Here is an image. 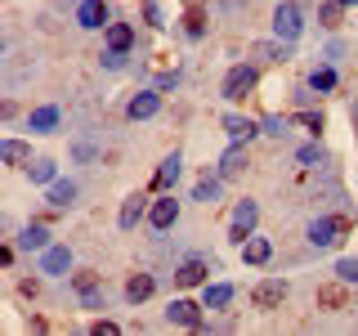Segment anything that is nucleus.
<instances>
[{
  "instance_id": "f257e3e1",
  "label": "nucleus",
  "mask_w": 358,
  "mask_h": 336,
  "mask_svg": "<svg viewBox=\"0 0 358 336\" xmlns=\"http://www.w3.org/2000/svg\"><path fill=\"white\" fill-rule=\"evenodd\" d=\"M273 31H278V41H291V45L300 41V31H305V14H300L296 0H282V5L273 9Z\"/></svg>"
},
{
  "instance_id": "f03ea898",
  "label": "nucleus",
  "mask_w": 358,
  "mask_h": 336,
  "mask_svg": "<svg viewBox=\"0 0 358 336\" xmlns=\"http://www.w3.org/2000/svg\"><path fill=\"white\" fill-rule=\"evenodd\" d=\"M255 81H260V72H255L251 63L229 67V76H224V99H229V104H238V99H246L255 90Z\"/></svg>"
},
{
  "instance_id": "7ed1b4c3",
  "label": "nucleus",
  "mask_w": 358,
  "mask_h": 336,
  "mask_svg": "<svg viewBox=\"0 0 358 336\" xmlns=\"http://www.w3.org/2000/svg\"><path fill=\"white\" fill-rule=\"evenodd\" d=\"M345 233H350V220H345V216H322V220L309 224V242L313 246H336Z\"/></svg>"
},
{
  "instance_id": "20e7f679",
  "label": "nucleus",
  "mask_w": 358,
  "mask_h": 336,
  "mask_svg": "<svg viewBox=\"0 0 358 336\" xmlns=\"http://www.w3.org/2000/svg\"><path fill=\"white\" fill-rule=\"evenodd\" d=\"M282 300H287V283H282V278H264V283L251 287V305L255 309H278Z\"/></svg>"
},
{
  "instance_id": "39448f33",
  "label": "nucleus",
  "mask_w": 358,
  "mask_h": 336,
  "mask_svg": "<svg viewBox=\"0 0 358 336\" xmlns=\"http://www.w3.org/2000/svg\"><path fill=\"white\" fill-rule=\"evenodd\" d=\"M255 220H260V206H255V202H238V211H233V229H229V238L242 246L246 238H251Z\"/></svg>"
},
{
  "instance_id": "423d86ee",
  "label": "nucleus",
  "mask_w": 358,
  "mask_h": 336,
  "mask_svg": "<svg viewBox=\"0 0 358 336\" xmlns=\"http://www.w3.org/2000/svg\"><path fill=\"white\" fill-rule=\"evenodd\" d=\"M166 323H179V328H201V305L197 300H171V309H166Z\"/></svg>"
},
{
  "instance_id": "0eeeda50",
  "label": "nucleus",
  "mask_w": 358,
  "mask_h": 336,
  "mask_svg": "<svg viewBox=\"0 0 358 336\" xmlns=\"http://www.w3.org/2000/svg\"><path fill=\"white\" fill-rule=\"evenodd\" d=\"M175 220H179V202H175L171 193H162V197L148 206V224H152V229H171Z\"/></svg>"
},
{
  "instance_id": "6e6552de",
  "label": "nucleus",
  "mask_w": 358,
  "mask_h": 336,
  "mask_svg": "<svg viewBox=\"0 0 358 336\" xmlns=\"http://www.w3.org/2000/svg\"><path fill=\"white\" fill-rule=\"evenodd\" d=\"M157 108H162V94H157V90H139V94L130 99L126 117L130 121H148V117H157Z\"/></svg>"
},
{
  "instance_id": "1a4fd4ad",
  "label": "nucleus",
  "mask_w": 358,
  "mask_h": 336,
  "mask_svg": "<svg viewBox=\"0 0 358 336\" xmlns=\"http://www.w3.org/2000/svg\"><path fill=\"white\" fill-rule=\"evenodd\" d=\"M246 166H251V157H246V144H238L233 139V148L220 157V179H238Z\"/></svg>"
},
{
  "instance_id": "9d476101",
  "label": "nucleus",
  "mask_w": 358,
  "mask_h": 336,
  "mask_svg": "<svg viewBox=\"0 0 358 336\" xmlns=\"http://www.w3.org/2000/svg\"><path fill=\"white\" fill-rule=\"evenodd\" d=\"M76 22L94 31V27H108V22H112V14H108V5H103V0H85V5L76 9Z\"/></svg>"
},
{
  "instance_id": "9b49d317",
  "label": "nucleus",
  "mask_w": 358,
  "mask_h": 336,
  "mask_svg": "<svg viewBox=\"0 0 358 336\" xmlns=\"http://www.w3.org/2000/svg\"><path fill=\"white\" fill-rule=\"evenodd\" d=\"M345 287H350L345 278L322 283V287H318V305H322V309H345V305H350V291H345Z\"/></svg>"
},
{
  "instance_id": "f8f14e48",
  "label": "nucleus",
  "mask_w": 358,
  "mask_h": 336,
  "mask_svg": "<svg viewBox=\"0 0 358 336\" xmlns=\"http://www.w3.org/2000/svg\"><path fill=\"white\" fill-rule=\"evenodd\" d=\"M179 171H184V157H179V153H171L162 166H157V175H152V188H157V193H166V188H171L175 179H179Z\"/></svg>"
},
{
  "instance_id": "ddd939ff",
  "label": "nucleus",
  "mask_w": 358,
  "mask_h": 336,
  "mask_svg": "<svg viewBox=\"0 0 358 336\" xmlns=\"http://www.w3.org/2000/svg\"><path fill=\"white\" fill-rule=\"evenodd\" d=\"M139 216H148V197H139V193H134V197L121 202V216H117V224H121V229H134V224H139Z\"/></svg>"
},
{
  "instance_id": "4468645a",
  "label": "nucleus",
  "mask_w": 358,
  "mask_h": 336,
  "mask_svg": "<svg viewBox=\"0 0 358 336\" xmlns=\"http://www.w3.org/2000/svg\"><path fill=\"white\" fill-rule=\"evenodd\" d=\"M224 130H229V139H238V144H246L251 134H260V126H255L251 117H238V112H229V117H224Z\"/></svg>"
},
{
  "instance_id": "2eb2a0df",
  "label": "nucleus",
  "mask_w": 358,
  "mask_h": 336,
  "mask_svg": "<svg viewBox=\"0 0 358 336\" xmlns=\"http://www.w3.org/2000/svg\"><path fill=\"white\" fill-rule=\"evenodd\" d=\"M67 265H72V251H67V246H45V255H41V274H63Z\"/></svg>"
},
{
  "instance_id": "dca6fc26",
  "label": "nucleus",
  "mask_w": 358,
  "mask_h": 336,
  "mask_svg": "<svg viewBox=\"0 0 358 336\" xmlns=\"http://www.w3.org/2000/svg\"><path fill=\"white\" fill-rule=\"evenodd\" d=\"M268 255H273V246H268V238H255V233H251V238L242 242V260H246V265H264Z\"/></svg>"
},
{
  "instance_id": "f3484780",
  "label": "nucleus",
  "mask_w": 358,
  "mask_h": 336,
  "mask_svg": "<svg viewBox=\"0 0 358 336\" xmlns=\"http://www.w3.org/2000/svg\"><path fill=\"white\" fill-rule=\"evenodd\" d=\"M152 291H157V283H152L148 274H134L130 283H126V300H130V305H143V300H148Z\"/></svg>"
},
{
  "instance_id": "a211bd4d",
  "label": "nucleus",
  "mask_w": 358,
  "mask_h": 336,
  "mask_svg": "<svg viewBox=\"0 0 358 336\" xmlns=\"http://www.w3.org/2000/svg\"><path fill=\"white\" fill-rule=\"evenodd\" d=\"M130 45H134V27H130V22H108V50L126 54Z\"/></svg>"
},
{
  "instance_id": "6ab92c4d",
  "label": "nucleus",
  "mask_w": 358,
  "mask_h": 336,
  "mask_svg": "<svg viewBox=\"0 0 358 336\" xmlns=\"http://www.w3.org/2000/svg\"><path fill=\"white\" fill-rule=\"evenodd\" d=\"M18 242H22V251H45V246H50V233H45V224H27Z\"/></svg>"
},
{
  "instance_id": "aec40b11",
  "label": "nucleus",
  "mask_w": 358,
  "mask_h": 336,
  "mask_svg": "<svg viewBox=\"0 0 358 336\" xmlns=\"http://www.w3.org/2000/svg\"><path fill=\"white\" fill-rule=\"evenodd\" d=\"M27 126L31 130H54V126H59V108H54V104H45V108H36V112H31V117H27Z\"/></svg>"
},
{
  "instance_id": "412c9836",
  "label": "nucleus",
  "mask_w": 358,
  "mask_h": 336,
  "mask_svg": "<svg viewBox=\"0 0 358 336\" xmlns=\"http://www.w3.org/2000/svg\"><path fill=\"white\" fill-rule=\"evenodd\" d=\"M0 157H5V166H22V162H31V148L18 139H5L0 144Z\"/></svg>"
},
{
  "instance_id": "4be33fe9",
  "label": "nucleus",
  "mask_w": 358,
  "mask_h": 336,
  "mask_svg": "<svg viewBox=\"0 0 358 336\" xmlns=\"http://www.w3.org/2000/svg\"><path fill=\"white\" fill-rule=\"evenodd\" d=\"M201 278H206V260H188V265L175 274V283H179V287H197Z\"/></svg>"
},
{
  "instance_id": "5701e85b",
  "label": "nucleus",
  "mask_w": 358,
  "mask_h": 336,
  "mask_svg": "<svg viewBox=\"0 0 358 336\" xmlns=\"http://www.w3.org/2000/svg\"><path fill=\"white\" fill-rule=\"evenodd\" d=\"M233 300V287L229 283H206V309H224Z\"/></svg>"
},
{
  "instance_id": "b1692460",
  "label": "nucleus",
  "mask_w": 358,
  "mask_h": 336,
  "mask_svg": "<svg viewBox=\"0 0 358 336\" xmlns=\"http://www.w3.org/2000/svg\"><path fill=\"white\" fill-rule=\"evenodd\" d=\"M255 54H260V59H268V63H282V59H291V41H268V45H255Z\"/></svg>"
},
{
  "instance_id": "393cba45",
  "label": "nucleus",
  "mask_w": 358,
  "mask_h": 336,
  "mask_svg": "<svg viewBox=\"0 0 358 336\" xmlns=\"http://www.w3.org/2000/svg\"><path fill=\"white\" fill-rule=\"evenodd\" d=\"M72 197H76V184H72V179H54V184H50V206H67Z\"/></svg>"
},
{
  "instance_id": "a878e982",
  "label": "nucleus",
  "mask_w": 358,
  "mask_h": 336,
  "mask_svg": "<svg viewBox=\"0 0 358 336\" xmlns=\"http://www.w3.org/2000/svg\"><path fill=\"white\" fill-rule=\"evenodd\" d=\"M309 90H318V94H331V90H336V72H331V67H313Z\"/></svg>"
},
{
  "instance_id": "bb28decb",
  "label": "nucleus",
  "mask_w": 358,
  "mask_h": 336,
  "mask_svg": "<svg viewBox=\"0 0 358 336\" xmlns=\"http://www.w3.org/2000/svg\"><path fill=\"white\" fill-rule=\"evenodd\" d=\"M341 14H345L341 0H327V5L318 9V22H322V27H341Z\"/></svg>"
},
{
  "instance_id": "cd10ccee",
  "label": "nucleus",
  "mask_w": 358,
  "mask_h": 336,
  "mask_svg": "<svg viewBox=\"0 0 358 336\" xmlns=\"http://www.w3.org/2000/svg\"><path fill=\"white\" fill-rule=\"evenodd\" d=\"M336 278H345V283H358V255H345V260H336Z\"/></svg>"
},
{
  "instance_id": "c85d7f7f",
  "label": "nucleus",
  "mask_w": 358,
  "mask_h": 336,
  "mask_svg": "<svg viewBox=\"0 0 358 336\" xmlns=\"http://www.w3.org/2000/svg\"><path fill=\"white\" fill-rule=\"evenodd\" d=\"M184 31H188V36H201V31H206V18H201V9H188V14H184Z\"/></svg>"
},
{
  "instance_id": "c756f323",
  "label": "nucleus",
  "mask_w": 358,
  "mask_h": 336,
  "mask_svg": "<svg viewBox=\"0 0 358 336\" xmlns=\"http://www.w3.org/2000/svg\"><path fill=\"white\" fill-rule=\"evenodd\" d=\"M322 157H327V153H322V144H305V148L296 153V162H300V166H318Z\"/></svg>"
},
{
  "instance_id": "7c9ffc66",
  "label": "nucleus",
  "mask_w": 358,
  "mask_h": 336,
  "mask_svg": "<svg viewBox=\"0 0 358 336\" xmlns=\"http://www.w3.org/2000/svg\"><path fill=\"white\" fill-rule=\"evenodd\" d=\"M291 121H296V126H305L309 134H318V130H322V112H296Z\"/></svg>"
},
{
  "instance_id": "2f4dec72",
  "label": "nucleus",
  "mask_w": 358,
  "mask_h": 336,
  "mask_svg": "<svg viewBox=\"0 0 358 336\" xmlns=\"http://www.w3.org/2000/svg\"><path fill=\"white\" fill-rule=\"evenodd\" d=\"M27 175L36 179V184H54V162H36V166H27Z\"/></svg>"
},
{
  "instance_id": "473e14b6",
  "label": "nucleus",
  "mask_w": 358,
  "mask_h": 336,
  "mask_svg": "<svg viewBox=\"0 0 358 336\" xmlns=\"http://www.w3.org/2000/svg\"><path fill=\"white\" fill-rule=\"evenodd\" d=\"M215 193H220V179H201L197 193H193V202H215Z\"/></svg>"
},
{
  "instance_id": "72a5a7b5",
  "label": "nucleus",
  "mask_w": 358,
  "mask_h": 336,
  "mask_svg": "<svg viewBox=\"0 0 358 336\" xmlns=\"http://www.w3.org/2000/svg\"><path fill=\"white\" fill-rule=\"evenodd\" d=\"M72 283H76V291H94V287H99V274H90V269H81V274H76Z\"/></svg>"
},
{
  "instance_id": "f704fd0d",
  "label": "nucleus",
  "mask_w": 358,
  "mask_h": 336,
  "mask_svg": "<svg viewBox=\"0 0 358 336\" xmlns=\"http://www.w3.org/2000/svg\"><path fill=\"white\" fill-rule=\"evenodd\" d=\"M282 130H287L282 117H264V134H282Z\"/></svg>"
},
{
  "instance_id": "c9c22d12",
  "label": "nucleus",
  "mask_w": 358,
  "mask_h": 336,
  "mask_svg": "<svg viewBox=\"0 0 358 336\" xmlns=\"http://www.w3.org/2000/svg\"><path fill=\"white\" fill-rule=\"evenodd\" d=\"M90 332H94V336H117L121 328H117V323H108V318H103V323H94V328H90Z\"/></svg>"
},
{
  "instance_id": "e433bc0d",
  "label": "nucleus",
  "mask_w": 358,
  "mask_h": 336,
  "mask_svg": "<svg viewBox=\"0 0 358 336\" xmlns=\"http://www.w3.org/2000/svg\"><path fill=\"white\" fill-rule=\"evenodd\" d=\"M121 59H126L121 50H108V54H103V67H121Z\"/></svg>"
},
{
  "instance_id": "4c0bfd02",
  "label": "nucleus",
  "mask_w": 358,
  "mask_h": 336,
  "mask_svg": "<svg viewBox=\"0 0 358 336\" xmlns=\"http://www.w3.org/2000/svg\"><path fill=\"white\" fill-rule=\"evenodd\" d=\"M341 5H345V9H350V5H358V0H341Z\"/></svg>"
}]
</instances>
